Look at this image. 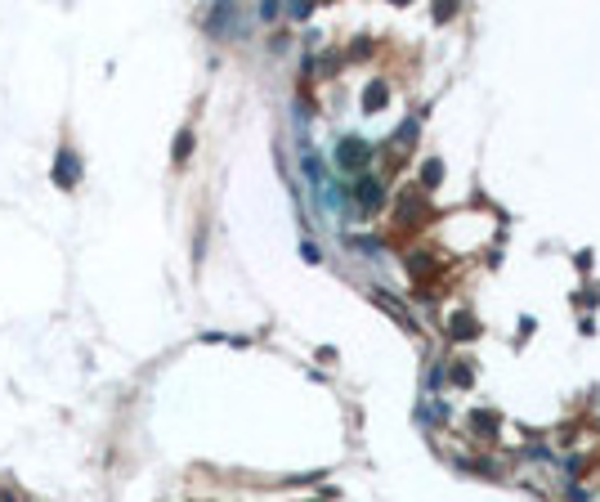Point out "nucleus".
Masks as SVG:
<instances>
[{"instance_id": "1", "label": "nucleus", "mask_w": 600, "mask_h": 502, "mask_svg": "<svg viewBox=\"0 0 600 502\" xmlns=\"http://www.w3.org/2000/svg\"><path fill=\"white\" fill-rule=\"evenodd\" d=\"M76 179H81V166H76L72 148H59V162H54V184H59V188H72Z\"/></svg>"}, {"instance_id": "3", "label": "nucleus", "mask_w": 600, "mask_h": 502, "mask_svg": "<svg viewBox=\"0 0 600 502\" xmlns=\"http://www.w3.org/2000/svg\"><path fill=\"white\" fill-rule=\"evenodd\" d=\"M363 103H367V108H381V103H385V85H367V94H363Z\"/></svg>"}, {"instance_id": "4", "label": "nucleus", "mask_w": 600, "mask_h": 502, "mask_svg": "<svg viewBox=\"0 0 600 502\" xmlns=\"http://www.w3.org/2000/svg\"><path fill=\"white\" fill-rule=\"evenodd\" d=\"M188 153H193V135H188V130H184V135L175 139V162H184Z\"/></svg>"}, {"instance_id": "2", "label": "nucleus", "mask_w": 600, "mask_h": 502, "mask_svg": "<svg viewBox=\"0 0 600 502\" xmlns=\"http://www.w3.org/2000/svg\"><path fill=\"white\" fill-rule=\"evenodd\" d=\"M340 162H345V166H363L367 162L363 144H358V139H345V144H340Z\"/></svg>"}, {"instance_id": "5", "label": "nucleus", "mask_w": 600, "mask_h": 502, "mask_svg": "<svg viewBox=\"0 0 600 502\" xmlns=\"http://www.w3.org/2000/svg\"><path fill=\"white\" fill-rule=\"evenodd\" d=\"M0 502H27L23 494H14V489H0Z\"/></svg>"}]
</instances>
